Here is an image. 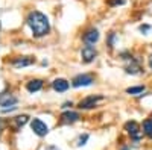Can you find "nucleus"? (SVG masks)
Returning a JSON list of instances; mask_svg holds the SVG:
<instances>
[{"label":"nucleus","instance_id":"obj_15","mask_svg":"<svg viewBox=\"0 0 152 150\" xmlns=\"http://www.w3.org/2000/svg\"><path fill=\"white\" fill-rule=\"evenodd\" d=\"M143 133L148 136V138H152V120L151 118L143 121Z\"/></svg>","mask_w":152,"mask_h":150},{"label":"nucleus","instance_id":"obj_11","mask_svg":"<svg viewBox=\"0 0 152 150\" xmlns=\"http://www.w3.org/2000/svg\"><path fill=\"white\" fill-rule=\"evenodd\" d=\"M41 88H43V80L41 79H34V80L26 83V90L29 93H37V91H40Z\"/></svg>","mask_w":152,"mask_h":150},{"label":"nucleus","instance_id":"obj_4","mask_svg":"<svg viewBox=\"0 0 152 150\" xmlns=\"http://www.w3.org/2000/svg\"><path fill=\"white\" fill-rule=\"evenodd\" d=\"M100 100H104V96H88V97L82 99L81 102H79V108H81V109H91V108H96Z\"/></svg>","mask_w":152,"mask_h":150},{"label":"nucleus","instance_id":"obj_12","mask_svg":"<svg viewBox=\"0 0 152 150\" xmlns=\"http://www.w3.org/2000/svg\"><path fill=\"white\" fill-rule=\"evenodd\" d=\"M125 71L128 73V74H138V73H142V67L138 65V62H137V61L131 59V62L125 67Z\"/></svg>","mask_w":152,"mask_h":150},{"label":"nucleus","instance_id":"obj_14","mask_svg":"<svg viewBox=\"0 0 152 150\" xmlns=\"http://www.w3.org/2000/svg\"><path fill=\"white\" fill-rule=\"evenodd\" d=\"M28 120H29L28 115H24V114H23V115H18V117H15L14 120H12V126H14L15 130H20L24 124L28 123Z\"/></svg>","mask_w":152,"mask_h":150},{"label":"nucleus","instance_id":"obj_5","mask_svg":"<svg viewBox=\"0 0 152 150\" xmlns=\"http://www.w3.org/2000/svg\"><path fill=\"white\" fill-rule=\"evenodd\" d=\"M125 130L131 135V138L134 141H138L142 138V130H140V128H138L137 121H134V120H131V121H128L125 124Z\"/></svg>","mask_w":152,"mask_h":150},{"label":"nucleus","instance_id":"obj_16","mask_svg":"<svg viewBox=\"0 0 152 150\" xmlns=\"http://www.w3.org/2000/svg\"><path fill=\"white\" fill-rule=\"evenodd\" d=\"M145 91V86L143 85H138V86H131V88L126 90V93L128 94H140Z\"/></svg>","mask_w":152,"mask_h":150},{"label":"nucleus","instance_id":"obj_20","mask_svg":"<svg viewBox=\"0 0 152 150\" xmlns=\"http://www.w3.org/2000/svg\"><path fill=\"white\" fill-rule=\"evenodd\" d=\"M138 30H140V32H143L145 35L151 30V26H149V24H140V28H138Z\"/></svg>","mask_w":152,"mask_h":150},{"label":"nucleus","instance_id":"obj_22","mask_svg":"<svg viewBox=\"0 0 152 150\" xmlns=\"http://www.w3.org/2000/svg\"><path fill=\"white\" fill-rule=\"evenodd\" d=\"M69 106H72V102H66L64 105H62V108H69Z\"/></svg>","mask_w":152,"mask_h":150},{"label":"nucleus","instance_id":"obj_19","mask_svg":"<svg viewBox=\"0 0 152 150\" xmlns=\"http://www.w3.org/2000/svg\"><path fill=\"white\" fill-rule=\"evenodd\" d=\"M126 0H107V3L110 6H117V5H125Z\"/></svg>","mask_w":152,"mask_h":150},{"label":"nucleus","instance_id":"obj_13","mask_svg":"<svg viewBox=\"0 0 152 150\" xmlns=\"http://www.w3.org/2000/svg\"><path fill=\"white\" fill-rule=\"evenodd\" d=\"M34 62H35L34 58L23 56V58H17V59H14V65H15L17 68H20V67H28V65L34 64Z\"/></svg>","mask_w":152,"mask_h":150},{"label":"nucleus","instance_id":"obj_18","mask_svg":"<svg viewBox=\"0 0 152 150\" xmlns=\"http://www.w3.org/2000/svg\"><path fill=\"white\" fill-rule=\"evenodd\" d=\"M116 40H117L116 33L111 32V33H110V36H108V46H110V47H114V43H116Z\"/></svg>","mask_w":152,"mask_h":150},{"label":"nucleus","instance_id":"obj_6","mask_svg":"<svg viewBox=\"0 0 152 150\" xmlns=\"http://www.w3.org/2000/svg\"><path fill=\"white\" fill-rule=\"evenodd\" d=\"M81 56H82V61L88 64V62H93V61L96 59V56H97V50H96L93 46L87 44V46H84L82 50H81Z\"/></svg>","mask_w":152,"mask_h":150},{"label":"nucleus","instance_id":"obj_9","mask_svg":"<svg viewBox=\"0 0 152 150\" xmlns=\"http://www.w3.org/2000/svg\"><path fill=\"white\" fill-rule=\"evenodd\" d=\"M78 120H79V114L75 111H66V112H62V115H61V123H64V124H72Z\"/></svg>","mask_w":152,"mask_h":150},{"label":"nucleus","instance_id":"obj_2","mask_svg":"<svg viewBox=\"0 0 152 150\" xmlns=\"http://www.w3.org/2000/svg\"><path fill=\"white\" fill-rule=\"evenodd\" d=\"M31 129L34 130V133L35 135H38V136H46L47 133H49V128H47V124L46 123H43L40 118H34L32 121H31Z\"/></svg>","mask_w":152,"mask_h":150},{"label":"nucleus","instance_id":"obj_23","mask_svg":"<svg viewBox=\"0 0 152 150\" xmlns=\"http://www.w3.org/2000/svg\"><path fill=\"white\" fill-rule=\"evenodd\" d=\"M149 67L152 68V53H151V56H149Z\"/></svg>","mask_w":152,"mask_h":150},{"label":"nucleus","instance_id":"obj_8","mask_svg":"<svg viewBox=\"0 0 152 150\" xmlns=\"http://www.w3.org/2000/svg\"><path fill=\"white\" fill-rule=\"evenodd\" d=\"M82 38H84V41H85L87 44L91 46V44L97 43V40H99V30L94 29V28L88 29V30H85V33L82 35Z\"/></svg>","mask_w":152,"mask_h":150},{"label":"nucleus","instance_id":"obj_7","mask_svg":"<svg viewBox=\"0 0 152 150\" xmlns=\"http://www.w3.org/2000/svg\"><path fill=\"white\" fill-rule=\"evenodd\" d=\"M93 82H94V79L90 74H79V76H76L72 80V85L75 88H79V86H90Z\"/></svg>","mask_w":152,"mask_h":150},{"label":"nucleus","instance_id":"obj_3","mask_svg":"<svg viewBox=\"0 0 152 150\" xmlns=\"http://www.w3.org/2000/svg\"><path fill=\"white\" fill-rule=\"evenodd\" d=\"M17 97L15 96H8V94H3L2 96V112H8V111H14L17 108Z\"/></svg>","mask_w":152,"mask_h":150},{"label":"nucleus","instance_id":"obj_21","mask_svg":"<svg viewBox=\"0 0 152 150\" xmlns=\"http://www.w3.org/2000/svg\"><path fill=\"white\" fill-rule=\"evenodd\" d=\"M46 150H59V149H58L56 146H47V147H46Z\"/></svg>","mask_w":152,"mask_h":150},{"label":"nucleus","instance_id":"obj_17","mask_svg":"<svg viewBox=\"0 0 152 150\" xmlns=\"http://www.w3.org/2000/svg\"><path fill=\"white\" fill-rule=\"evenodd\" d=\"M87 140H88V133H84V135H81L78 140H76V146L78 147H81V146H84L85 143H87Z\"/></svg>","mask_w":152,"mask_h":150},{"label":"nucleus","instance_id":"obj_1","mask_svg":"<svg viewBox=\"0 0 152 150\" xmlns=\"http://www.w3.org/2000/svg\"><path fill=\"white\" fill-rule=\"evenodd\" d=\"M29 28L34 33V36L40 38V36H44L49 33L50 30V24H49V18L40 11H32L29 12V15L26 18Z\"/></svg>","mask_w":152,"mask_h":150},{"label":"nucleus","instance_id":"obj_10","mask_svg":"<svg viewBox=\"0 0 152 150\" xmlns=\"http://www.w3.org/2000/svg\"><path fill=\"white\" fill-rule=\"evenodd\" d=\"M52 86H53V90L55 91H58V93H64V91H67L69 90V86H70V83L66 80V79H55L53 82H52Z\"/></svg>","mask_w":152,"mask_h":150}]
</instances>
